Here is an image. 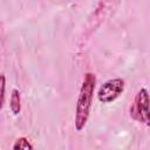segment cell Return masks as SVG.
<instances>
[{
  "label": "cell",
  "mask_w": 150,
  "mask_h": 150,
  "mask_svg": "<svg viewBox=\"0 0 150 150\" xmlns=\"http://www.w3.org/2000/svg\"><path fill=\"white\" fill-rule=\"evenodd\" d=\"M96 87V76L93 73H86L82 86L80 89L77 103H76V111H75V130L81 131L88 121L94 91Z\"/></svg>",
  "instance_id": "6da1fadb"
},
{
  "label": "cell",
  "mask_w": 150,
  "mask_h": 150,
  "mask_svg": "<svg viewBox=\"0 0 150 150\" xmlns=\"http://www.w3.org/2000/svg\"><path fill=\"white\" fill-rule=\"evenodd\" d=\"M130 116L150 127V95L145 88H141L136 94L134 103L130 107Z\"/></svg>",
  "instance_id": "7a4b0ae2"
},
{
  "label": "cell",
  "mask_w": 150,
  "mask_h": 150,
  "mask_svg": "<svg viewBox=\"0 0 150 150\" xmlns=\"http://www.w3.org/2000/svg\"><path fill=\"white\" fill-rule=\"evenodd\" d=\"M124 91V81L115 77L105 81L97 91V98L101 103H111L117 100Z\"/></svg>",
  "instance_id": "3957f363"
},
{
  "label": "cell",
  "mask_w": 150,
  "mask_h": 150,
  "mask_svg": "<svg viewBox=\"0 0 150 150\" xmlns=\"http://www.w3.org/2000/svg\"><path fill=\"white\" fill-rule=\"evenodd\" d=\"M9 108L13 115H19L21 111V95L18 89H13L9 100Z\"/></svg>",
  "instance_id": "277c9868"
},
{
  "label": "cell",
  "mask_w": 150,
  "mask_h": 150,
  "mask_svg": "<svg viewBox=\"0 0 150 150\" xmlns=\"http://www.w3.org/2000/svg\"><path fill=\"white\" fill-rule=\"evenodd\" d=\"M14 150H32L33 149V145L30 144V142L28 141V138H26V137H19L16 141H15V143L13 144V146H12Z\"/></svg>",
  "instance_id": "5b68a950"
},
{
  "label": "cell",
  "mask_w": 150,
  "mask_h": 150,
  "mask_svg": "<svg viewBox=\"0 0 150 150\" xmlns=\"http://www.w3.org/2000/svg\"><path fill=\"white\" fill-rule=\"evenodd\" d=\"M5 93H6V77L4 74H1V103H0V108H4L5 104Z\"/></svg>",
  "instance_id": "8992f818"
}]
</instances>
